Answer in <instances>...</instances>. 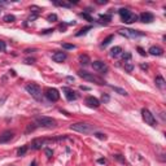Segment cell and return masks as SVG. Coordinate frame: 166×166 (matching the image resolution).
<instances>
[{"mask_svg":"<svg viewBox=\"0 0 166 166\" xmlns=\"http://www.w3.org/2000/svg\"><path fill=\"white\" fill-rule=\"evenodd\" d=\"M44 95H46V97L52 103H55V101H57L60 99V94H58V91L56 88H47L46 92H44Z\"/></svg>","mask_w":166,"mask_h":166,"instance_id":"cell-6","label":"cell"},{"mask_svg":"<svg viewBox=\"0 0 166 166\" xmlns=\"http://www.w3.org/2000/svg\"><path fill=\"white\" fill-rule=\"evenodd\" d=\"M35 127H36L35 125H31V123H30V125L27 126V129H26V134H29L30 131H34V130H35Z\"/></svg>","mask_w":166,"mask_h":166,"instance_id":"cell-32","label":"cell"},{"mask_svg":"<svg viewBox=\"0 0 166 166\" xmlns=\"http://www.w3.org/2000/svg\"><path fill=\"white\" fill-rule=\"evenodd\" d=\"M13 131H4L2 135H0V144H4V143H8L13 139Z\"/></svg>","mask_w":166,"mask_h":166,"instance_id":"cell-11","label":"cell"},{"mask_svg":"<svg viewBox=\"0 0 166 166\" xmlns=\"http://www.w3.org/2000/svg\"><path fill=\"white\" fill-rule=\"evenodd\" d=\"M92 67H94V70H96L97 73L108 71V65L105 62H103V61H94L92 62Z\"/></svg>","mask_w":166,"mask_h":166,"instance_id":"cell-8","label":"cell"},{"mask_svg":"<svg viewBox=\"0 0 166 166\" xmlns=\"http://www.w3.org/2000/svg\"><path fill=\"white\" fill-rule=\"evenodd\" d=\"M96 3L97 4H107L108 2H107V0H96Z\"/></svg>","mask_w":166,"mask_h":166,"instance_id":"cell-39","label":"cell"},{"mask_svg":"<svg viewBox=\"0 0 166 166\" xmlns=\"http://www.w3.org/2000/svg\"><path fill=\"white\" fill-rule=\"evenodd\" d=\"M101 21H105V22H109L112 21V17L109 16V14H100V17H99Z\"/></svg>","mask_w":166,"mask_h":166,"instance_id":"cell-27","label":"cell"},{"mask_svg":"<svg viewBox=\"0 0 166 166\" xmlns=\"http://www.w3.org/2000/svg\"><path fill=\"white\" fill-rule=\"evenodd\" d=\"M129 12V9H126V8H122V9H119V16L122 17V16H125V14Z\"/></svg>","mask_w":166,"mask_h":166,"instance_id":"cell-35","label":"cell"},{"mask_svg":"<svg viewBox=\"0 0 166 166\" xmlns=\"http://www.w3.org/2000/svg\"><path fill=\"white\" fill-rule=\"evenodd\" d=\"M130 58H131V53H129V52L123 55V60H125V61H130Z\"/></svg>","mask_w":166,"mask_h":166,"instance_id":"cell-34","label":"cell"},{"mask_svg":"<svg viewBox=\"0 0 166 166\" xmlns=\"http://www.w3.org/2000/svg\"><path fill=\"white\" fill-rule=\"evenodd\" d=\"M122 21L125 22V24H132V22H135V21H138V16L135 13H132V12H127L125 16H122Z\"/></svg>","mask_w":166,"mask_h":166,"instance_id":"cell-9","label":"cell"},{"mask_svg":"<svg viewBox=\"0 0 166 166\" xmlns=\"http://www.w3.org/2000/svg\"><path fill=\"white\" fill-rule=\"evenodd\" d=\"M110 88H112L114 92H117V94H119V95H122V96H126V95H127V91H126V90L121 88V87H117V86H110Z\"/></svg>","mask_w":166,"mask_h":166,"instance_id":"cell-19","label":"cell"},{"mask_svg":"<svg viewBox=\"0 0 166 166\" xmlns=\"http://www.w3.org/2000/svg\"><path fill=\"white\" fill-rule=\"evenodd\" d=\"M79 61L82 65H88L90 62H91V60H90V57L87 55H80L79 56Z\"/></svg>","mask_w":166,"mask_h":166,"instance_id":"cell-20","label":"cell"},{"mask_svg":"<svg viewBox=\"0 0 166 166\" xmlns=\"http://www.w3.org/2000/svg\"><path fill=\"white\" fill-rule=\"evenodd\" d=\"M138 51H139V53H140L141 56H145V55H147L145 52H144V49H143V48H140V47H138Z\"/></svg>","mask_w":166,"mask_h":166,"instance_id":"cell-38","label":"cell"},{"mask_svg":"<svg viewBox=\"0 0 166 166\" xmlns=\"http://www.w3.org/2000/svg\"><path fill=\"white\" fill-rule=\"evenodd\" d=\"M34 61H35L34 58H27V60H26V64H33Z\"/></svg>","mask_w":166,"mask_h":166,"instance_id":"cell-41","label":"cell"},{"mask_svg":"<svg viewBox=\"0 0 166 166\" xmlns=\"http://www.w3.org/2000/svg\"><path fill=\"white\" fill-rule=\"evenodd\" d=\"M114 157L117 158V160H118V161H121V162H122V163H125V160H123V158H122V157H121V154H116Z\"/></svg>","mask_w":166,"mask_h":166,"instance_id":"cell-36","label":"cell"},{"mask_svg":"<svg viewBox=\"0 0 166 166\" xmlns=\"http://www.w3.org/2000/svg\"><path fill=\"white\" fill-rule=\"evenodd\" d=\"M149 53L152 55V56H161L162 53H163V49L161 48V47H158V46H152L149 48Z\"/></svg>","mask_w":166,"mask_h":166,"instance_id":"cell-16","label":"cell"},{"mask_svg":"<svg viewBox=\"0 0 166 166\" xmlns=\"http://www.w3.org/2000/svg\"><path fill=\"white\" fill-rule=\"evenodd\" d=\"M140 21L141 22H144V24H150V22H153V20H154V16L152 13H149V12H143L141 14H140Z\"/></svg>","mask_w":166,"mask_h":166,"instance_id":"cell-12","label":"cell"},{"mask_svg":"<svg viewBox=\"0 0 166 166\" xmlns=\"http://www.w3.org/2000/svg\"><path fill=\"white\" fill-rule=\"evenodd\" d=\"M70 130L73 131H78L82 134H90V132H95L96 127L94 125L85 123V122H78V123H73L70 125Z\"/></svg>","mask_w":166,"mask_h":166,"instance_id":"cell-1","label":"cell"},{"mask_svg":"<svg viewBox=\"0 0 166 166\" xmlns=\"http://www.w3.org/2000/svg\"><path fill=\"white\" fill-rule=\"evenodd\" d=\"M35 123L40 127H46V129H51V127H55L56 126V121L53 118H49L46 116H38L35 117Z\"/></svg>","mask_w":166,"mask_h":166,"instance_id":"cell-3","label":"cell"},{"mask_svg":"<svg viewBox=\"0 0 166 166\" xmlns=\"http://www.w3.org/2000/svg\"><path fill=\"white\" fill-rule=\"evenodd\" d=\"M3 20L5 22H14V21H16V17H14L13 14H7V16H4Z\"/></svg>","mask_w":166,"mask_h":166,"instance_id":"cell-24","label":"cell"},{"mask_svg":"<svg viewBox=\"0 0 166 166\" xmlns=\"http://www.w3.org/2000/svg\"><path fill=\"white\" fill-rule=\"evenodd\" d=\"M46 143V140L44 139H42V138H36V139H34L33 141H31V148L33 149H35V150H38V149H40L42 148V145Z\"/></svg>","mask_w":166,"mask_h":166,"instance_id":"cell-15","label":"cell"},{"mask_svg":"<svg viewBox=\"0 0 166 166\" xmlns=\"http://www.w3.org/2000/svg\"><path fill=\"white\" fill-rule=\"evenodd\" d=\"M86 105L90 108H99L100 101H99V99H96L94 96H88V97H86Z\"/></svg>","mask_w":166,"mask_h":166,"instance_id":"cell-10","label":"cell"},{"mask_svg":"<svg viewBox=\"0 0 166 166\" xmlns=\"http://www.w3.org/2000/svg\"><path fill=\"white\" fill-rule=\"evenodd\" d=\"M66 57H67V55L65 52H55V53L52 55V60H53L55 62H62L66 60Z\"/></svg>","mask_w":166,"mask_h":166,"instance_id":"cell-13","label":"cell"},{"mask_svg":"<svg viewBox=\"0 0 166 166\" xmlns=\"http://www.w3.org/2000/svg\"><path fill=\"white\" fill-rule=\"evenodd\" d=\"M30 166H36V161H33V162H31V165H30Z\"/></svg>","mask_w":166,"mask_h":166,"instance_id":"cell-45","label":"cell"},{"mask_svg":"<svg viewBox=\"0 0 166 166\" xmlns=\"http://www.w3.org/2000/svg\"><path fill=\"white\" fill-rule=\"evenodd\" d=\"M113 39H114V36H113V35H109V36H107V38L104 39V42L101 43V46H103V47H107L108 44H110V42H112Z\"/></svg>","mask_w":166,"mask_h":166,"instance_id":"cell-22","label":"cell"},{"mask_svg":"<svg viewBox=\"0 0 166 166\" xmlns=\"http://www.w3.org/2000/svg\"><path fill=\"white\" fill-rule=\"evenodd\" d=\"M62 48H65V49H75L77 47H75L74 44H67V43H62Z\"/></svg>","mask_w":166,"mask_h":166,"instance_id":"cell-28","label":"cell"},{"mask_svg":"<svg viewBox=\"0 0 166 166\" xmlns=\"http://www.w3.org/2000/svg\"><path fill=\"white\" fill-rule=\"evenodd\" d=\"M94 136L97 138V139H100V140H105V139H107V135L101 134V132H94Z\"/></svg>","mask_w":166,"mask_h":166,"instance_id":"cell-26","label":"cell"},{"mask_svg":"<svg viewBox=\"0 0 166 166\" xmlns=\"http://www.w3.org/2000/svg\"><path fill=\"white\" fill-rule=\"evenodd\" d=\"M119 34L126 35V36H130V38H138V36H143L144 33H140L136 31V30H131V29H125V30H119Z\"/></svg>","mask_w":166,"mask_h":166,"instance_id":"cell-7","label":"cell"},{"mask_svg":"<svg viewBox=\"0 0 166 166\" xmlns=\"http://www.w3.org/2000/svg\"><path fill=\"white\" fill-rule=\"evenodd\" d=\"M26 91L27 94H30L35 100H42V90L38 85H34V83H30V85H26Z\"/></svg>","mask_w":166,"mask_h":166,"instance_id":"cell-4","label":"cell"},{"mask_svg":"<svg viewBox=\"0 0 166 166\" xmlns=\"http://www.w3.org/2000/svg\"><path fill=\"white\" fill-rule=\"evenodd\" d=\"M78 75H79L80 78H83L85 80L94 82V83H96V85H107L104 79H101L100 77L95 75L94 73H88V71H86V70H79V71H78Z\"/></svg>","mask_w":166,"mask_h":166,"instance_id":"cell-2","label":"cell"},{"mask_svg":"<svg viewBox=\"0 0 166 166\" xmlns=\"http://www.w3.org/2000/svg\"><path fill=\"white\" fill-rule=\"evenodd\" d=\"M103 101H104V103L109 101V96H108V95H105V94H103Z\"/></svg>","mask_w":166,"mask_h":166,"instance_id":"cell-37","label":"cell"},{"mask_svg":"<svg viewBox=\"0 0 166 166\" xmlns=\"http://www.w3.org/2000/svg\"><path fill=\"white\" fill-rule=\"evenodd\" d=\"M7 49V44L4 40H0V52H4Z\"/></svg>","mask_w":166,"mask_h":166,"instance_id":"cell-30","label":"cell"},{"mask_svg":"<svg viewBox=\"0 0 166 166\" xmlns=\"http://www.w3.org/2000/svg\"><path fill=\"white\" fill-rule=\"evenodd\" d=\"M48 21H49V22L57 21V16H56V14H49V16H48Z\"/></svg>","mask_w":166,"mask_h":166,"instance_id":"cell-33","label":"cell"},{"mask_svg":"<svg viewBox=\"0 0 166 166\" xmlns=\"http://www.w3.org/2000/svg\"><path fill=\"white\" fill-rule=\"evenodd\" d=\"M97 162H99V163H105L107 161H105L104 158H99V160H97Z\"/></svg>","mask_w":166,"mask_h":166,"instance_id":"cell-42","label":"cell"},{"mask_svg":"<svg viewBox=\"0 0 166 166\" xmlns=\"http://www.w3.org/2000/svg\"><path fill=\"white\" fill-rule=\"evenodd\" d=\"M80 16L83 17V18H86L87 21H90V22H92L94 20H92V17L90 16V14H87V13H80Z\"/></svg>","mask_w":166,"mask_h":166,"instance_id":"cell-29","label":"cell"},{"mask_svg":"<svg viewBox=\"0 0 166 166\" xmlns=\"http://www.w3.org/2000/svg\"><path fill=\"white\" fill-rule=\"evenodd\" d=\"M88 30H91V26H86V27H83V29H80L79 31L77 33V36H80V35H83V34H86Z\"/></svg>","mask_w":166,"mask_h":166,"instance_id":"cell-25","label":"cell"},{"mask_svg":"<svg viewBox=\"0 0 166 166\" xmlns=\"http://www.w3.org/2000/svg\"><path fill=\"white\" fill-rule=\"evenodd\" d=\"M154 83H156V86H157L158 88H161V90H163V88L166 87V82H165V79L161 77V75H158V77H156V79H154Z\"/></svg>","mask_w":166,"mask_h":166,"instance_id":"cell-17","label":"cell"},{"mask_svg":"<svg viewBox=\"0 0 166 166\" xmlns=\"http://www.w3.org/2000/svg\"><path fill=\"white\" fill-rule=\"evenodd\" d=\"M44 152H46V154H47V157H48V158H51V157H52V154H53V150H52L51 148H46V150H44Z\"/></svg>","mask_w":166,"mask_h":166,"instance_id":"cell-31","label":"cell"},{"mask_svg":"<svg viewBox=\"0 0 166 166\" xmlns=\"http://www.w3.org/2000/svg\"><path fill=\"white\" fill-rule=\"evenodd\" d=\"M141 69H148V65H147V64H145V65L141 64Z\"/></svg>","mask_w":166,"mask_h":166,"instance_id":"cell-44","label":"cell"},{"mask_svg":"<svg viewBox=\"0 0 166 166\" xmlns=\"http://www.w3.org/2000/svg\"><path fill=\"white\" fill-rule=\"evenodd\" d=\"M141 117H143V119H144V122L148 123L149 126H156V125H157L154 116H153L148 109H143V110H141Z\"/></svg>","mask_w":166,"mask_h":166,"instance_id":"cell-5","label":"cell"},{"mask_svg":"<svg viewBox=\"0 0 166 166\" xmlns=\"http://www.w3.org/2000/svg\"><path fill=\"white\" fill-rule=\"evenodd\" d=\"M26 152H27V145H24V147H21V148L17 150V156L21 157V156H24Z\"/></svg>","mask_w":166,"mask_h":166,"instance_id":"cell-23","label":"cell"},{"mask_svg":"<svg viewBox=\"0 0 166 166\" xmlns=\"http://www.w3.org/2000/svg\"><path fill=\"white\" fill-rule=\"evenodd\" d=\"M62 92H65V97L69 101H73V100H75L77 99V95H75V92L73 91V90H70V88H67V87H64L62 88Z\"/></svg>","mask_w":166,"mask_h":166,"instance_id":"cell-14","label":"cell"},{"mask_svg":"<svg viewBox=\"0 0 166 166\" xmlns=\"http://www.w3.org/2000/svg\"><path fill=\"white\" fill-rule=\"evenodd\" d=\"M0 12H2V11H0Z\"/></svg>","mask_w":166,"mask_h":166,"instance_id":"cell-46","label":"cell"},{"mask_svg":"<svg viewBox=\"0 0 166 166\" xmlns=\"http://www.w3.org/2000/svg\"><path fill=\"white\" fill-rule=\"evenodd\" d=\"M80 90H83V91H88V87H86V86H80Z\"/></svg>","mask_w":166,"mask_h":166,"instance_id":"cell-43","label":"cell"},{"mask_svg":"<svg viewBox=\"0 0 166 166\" xmlns=\"http://www.w3.org/2000/svg\"><path fill=\"white\" fill-rule=\"evenodd\" d=\"M125 70L127 73H131L134 70V64L131 61H125Z\"/></svg>","mask_w":166,"mask_h":166,"instance_id":"cell-21","label":"cell"},{"mask_svg":"<svg viewBox=\"0 0 166 166\" xmlns=\"http://www.w3.org/2000/svg\"><path fill=\"white\" fill-rule=\"evenodd\" d=\"M52 31H53V29H47V30H44V31H43V34H49Z\"/></svg>","mask_w":166,"mask_h":166,"instance_id":"cell-40","label":"cell"},{"mask_svg":"<svg viewBox=\"0 0 166 166\" xmlns=\"http://www.w3.org/2000/svg\"><path fill=\"white\" fill-rule=\"evenodd\" d=\"M121 53H122V48L121 47H113L110 49V56L112 57H118V56H121Z\"/></svg>","mask_w":166,"mask_h":166,"instance_id":"cell-18","label":"cell"}]
</instances>
